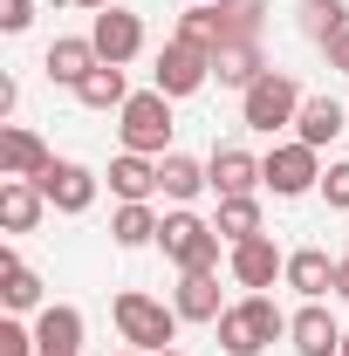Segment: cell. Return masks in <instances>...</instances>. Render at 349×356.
Masks as SVG:
<instances>
[{
    "mask_svg": "<svg viewBox=\"0 0 349 356\" xmlns=\"http://www.w3.org/2000/svg\"><path fill=\"white\" fill-rule=\"evenodd\" d=\"M261 14H267V0H199L178 21V42L206 48V55H219L233 42H261Z\"/></svg>",
    "mask_w": 349,
    "mask_h": 356,
    "instance_id": "obj_1",
    "label": "cell"
},
{
    "mask_svg": "<svg viewBox=\"0 0 349 356\" xmlns=\"http://www.w3.org/2000/svg\"><path fill=\"white\" fill-rule=\"evenodd\" d=\"M288 322L295 315H281L267 295H247V302H233L219 315V343H226V356H261L274 336H288Z\"/></svg>",
    "mask_w": 349,
    "mask_h": 356,
    "instance_id": "obj_2",
    "label": "cell"
},
{
    "mask_svg": "<svg viewBox=\"0 0 349 356\" xmlns=\"http://www.w3.org/2000/svg\"><path fill=\"white\" fill-rule=\"evenodd\" d=\"M110 315H117V329H124V343L131 350H172V336H178V309H165V302H151L144 288H124L117 302H110Z\"/></svg>",
    "mask_w": 349,
    "mask_h": 356,
    "instance_id": "obj_3",
    "label": "cell"
},
{
    "mask_svg": "<svg viewBox=\"0 0 349 356\" xmlns=\"http://www.w3.org/2000/svg\"><path fill=\"white\" fill-rule=\"evenodd\" d=\"M165 261H178V274H213L219 267V226H206L199 213H165V233H158Z\"/></svg>",
    "mask_w": 349,
    "mask_h": 356,
    "instance_id": "obj_4",
    "label": "cell"
},
{
    "mask_svg": "<svg viewBox=\"0 0 349 356\" xmlns=\"http://www.w3.org/2000/svg\"><path fill=\"white\" fill-rule=\"evenodd\" d=\"M302 89H295V76H281V69H267L254 89H240V117H247V131H261V137H274L281 124H295L302 117Z\"/></svg>",
    "mask_w": 349,
    "mask_h": 356,
    "instance_id": "obj_5",
    "label": "cell"
},
{
    "mask_svg": "<svg viewBox=\"0 0 349 356\" xmlns=\"http://www.w3.org/2000/svg\"><path fill=\"white\" fill-rule=\"evenodd\" d=\"M117 131H124V151H137V158H158V151L172 144V96H165V89H144V96H131Z\"/></svg>",
    "mask_w": 349,
    "mask_h": 356,
    "instance_id": "obj_6",
    "label": "cell"
},
{
    "mask_svg": "<svg viewBox=\"0 0 349 356\" xmlns=\"http://www.w3.org/2000/svg\"><path fill=\"white\" fill-rule=\"evenodd\" d=\"M261 178L274 185V192H281V199H302L308 185H322V165H315V144H302V137H295V144H274V151L261 158Z\"/></svg>",
    "mask_w": 349,
    "mask_h": 356,
    "instance_id": "obj_7",
    "label": "cell"
},
{
    "mask_svg": "<svg viewBox=\"0 0 349 356\" xmlns=\"http://www.w3.org/2000/svg\"><path fill=\"white\" fill-rule=\"evenodd\" d=\"M35 185H42V199L55 213H89L96 206V172L89 165H69V158H48V172Z\"/></svg>",
    "mask_w": 349,
    "mask_h": 356,
    "instance_id": "obj_8",
    "label": "cell"
},
{
    "mask_svg": "<svg viewBox=\"0 0 349 356\" xmlns=\"http://www.w3.org/2000/svg\"><path fill=\"white\" fill-rule=\"evenodd\" d=\"M206 76H213V55L172 35L165 55H158V89H165V96H192V89H206Z\"/></svg>",
    "mask_w": 349,
    "mask_h": 356,
    "instance_id": "obj_9",
    "label": "cell"
},
{
    "mask_svg": "<svg viewBox=\"0 0 349 356\" xmlns=\"http://www.w3.org/2000/svg\"><path fill=\"white\" fill-rule=\"evenodd\" d=\"M89 42H96L103 62H117V69H124L137 48H144V21L124 14V7H103V14H96V28H89Z\"/></svg>",
    "mask_w": 349,
    "mask_h": 356,
    "instance_id": "obj_10",
    "label": "cell"
},
{
    "mask_svg": "<svg viewBox=\"0 0 349 356\" xmlns=\"http://www.w3.org/2000/svg\"><path fill=\"white\" fill-rule=\"evenodd\" d=\"M206 178H213L219 199H240V192H254V185H267L261 178V158L254 151H240V144H219L213 165H206Z\"/></svg>",
    "mask_w": 349,
    "mask_h": 356,
    "instance_id": "obj_11",
    "label": "cell"
},
{
    "mask_svg": "<svg viewBox=\"0 0 349 356\" xmlns=\"http://www.w3.org/2000/svg\"><path fill=\"white\" fill-rule=\"evenodd\" d=\"M274 274H288V261H281V247L267 233H254V240L233 247V281L240 288H274Z\"/></svg>",
    "mask_w": 349,
    "mask_h": 356,
    "instance_id": "obj_12",
    "label": "cell"
},
{
    "mask_svg": "<svg viewBox=\"0 0 349 356\" xmlns=\"http://www.w3.org/2000/svg\"><path fill=\"white\" fill-rule=\"evenodd\" d=\"M35 350H42V356H76V350H83V315L69 309V302L42 309V315H35Z\"/></svg>",
    "mask_w": 349,
    "mask_h": 356,
    "instance_id": "obj_13",
    "label": "cell"
},
{
    "mask_svg": "<svg viewBox=\"0 0 349 356\" xmlns=\"http://www.w3.org/2000/svg\"><path fill=\"white\" fill-rule=\"evenodd\" d=\"M0 172L7 178H42L48 172V144L35 131H21V124H7L0 131Z\"/></svg>",
    "mask_w": 349,
    "mask_h": 356,
    "instance_id": "obj_14",
    "label": "cell"
},
{
    "mask_svg": "<svg viewBox=\"0 0 349 356\" xmlns=\"http://www.w3.org/2000/svg\"><path fill=\"white\" fill-rule=\"evenodd\" d=\"M288 336H295L302 356H336V350H343V329H336V315L322 309V302H308V309L288 322Z\"/></svg>",
    "mask_w": 349,
    "mask_h": 356,
    "instance_id": "obj_15",
    "label": "cell"
},
{
    "mask_svg": "<svg viewBox=\"0 0 349 356\" xmlns=\"http://www.w3.org/2000/svg\"><path fill=\"white\" fill-rule=\"evenodd\" d=\"M96 62H103V55H96V42H89V35H62V42L48 48L42 69H48V83H69V89H76L89 69H96Z\"/></svg>",
    "mask_w": 349,
    "mask_h": 356,
    "instance_id": "obj_16",
    "label": "cell"
},
{
    "mask_svg": "<svg viewBox=\"0 0 349 356\" xmlns=\"http://www.w3.org/2000/svg\"><path fill=\"white\" fill-rule=\"evenodd\" d=\"M336 267H343V261H329L322 247H302V254H288V288L308 295V302H322V295L336 288Z\"/></svg>",
    "mask_w": 349,
    "mask_h": 356,
    "instance_id": "obj_17",
    "label": "cell"
},
{
    "mask_svg": "<svg viewBox=\"0 0 349 356\" xmlns=\"http://www.w3.org/2000/svg\"><path fill=\"white\" fill-rule=\"evenodd\" d=\"M42 185H35V178H7V185H0V226H7V233H35V220H42Z\"/></svg>",
    "mask_w": 349,
    "mask_h": 356,
    "instance_id": "obj_18",
    "label": "cell"
},
{
    "mask_svg": "<svg viewBox=\"0 0 349 356\" xmlns=\"http://www.w3.org/2000/svg\"><path fill=\"white\" fill-rule=\"evenodd\" d=\"M343 103H336V96H308L302 103V117H295V131H302V144H315V151H322V144H336V137H343Z\"/></svg>",
    "mask_w": 349,
    "mask_h": 356,
    "instance_id": "obj_19",
    "label": "cell"
},
{
    "mask_svg": "<svg viewBox=\"0 0 349 356\" xmlns=\"http://www.w3.org/2000/svg\"><path fill=\"white\" fill-rule=\"evenodd\" d=\"M213 76H219V83H233V89H254V83L267 76L261 42H233V48H219V55H213Z\"/></svg>",
    "mask_w": 349,
    "mask_h": 356,
    "instance_id": "obj_20",
    "label": "cell"
},
{
    "mask_svg": "<svg viewBox=\"0 0 349 356\" xmlns=\"http://www.w3.org/2000/svg\"><path fill=\"white\" fill-rule=\"evenodd\" d=\"M199 185H213V178H206V165H192L185 151H165V158H158V192H165V199L185 206V199H199Z\"/></svg>",
    "mask_w": 349,
    "mask_h": 356,
    "instance_id": "obj_21",
    "label": "cell"
},
{
    "mask_svg": "<svg viewBox=\"0 0 349 356\" xmlns=\"http://www.w3.org/2000/svg\"><path fill=\"white\" fill-rule=\"evenodd\" d=\"M110 192H117L124 206L151 199V192H158V165H151V158H137V151H124V158L110 165Z\"/></svg>",
    "mask_w": 349,
    "mask_h": 356,
    "instance_id": "obj_22",
    "label": "cell"
},
{
    "mask_svg": "<svg viewBox=\"0 0 349 356\" xmlns=\"http://www.w3.org/2000/svg\"><path fill=\"white\" fill-rule=\"evenodd\" d=\"M76 96H83L89 110H124V103H131V89H124V69H117V62H96L83 83H76Z\"/></svg>",
    "mask_w": 349,
    "mask_h": 356,
    "instance_id": "obj_23",
    "label": "cell"
},
{
    "mask_svg": "<svg viewBox=\"0 0 349 356\" xmlns=\"http://www.w3.org/2000/svg\"><path fill=\"white\" fill-rule=\"evenodd\" d=\"M219 281L213 274H185L178 281V322H219Z\"/></svg>",
    "mask_w": 349,
    "mask_h": 356,
    "instance_id": "obj_24",
    "label": "cell"
},
{
    "mask_svg": "<svg viewBox=\"0 0 349 356\" xmlns=\"http://www.w3.org/2000/svg\"><path fill=\"white\" fill-rule=\"evenodd\" d=\"M0 302H7V309H35V302H42L35 267H21V254H14V247L0 254Z\"/></svg>",
    "mask_w": 349,
    "mask_h": 356,
    "instance_id": "obj_25",
    "label": "cell"
},
{
    "mask_svg": "<svg viewBox=\"0 0 349 356\" xmlns=\"http://www.w3.org/2000/svg\"><path fill=\"white\" fill-rule=\"evenodd\" d=\"M158 233H165V220H158L144 199H137V206H117V220H110V240H117V247H151Z\"/></svg>",
    "mask_w": 349,
    "mask_h": 356,
    "instance_id": "obj_26",
    "label": "cell"
},
{
    "mask_svg": "<svg viewBox=\"0 0 349 356\" xmlns=\"http://www.w3.org/2000/svg\"><path fill=\"white\" fill-rule=\"evenodd\" d=\"M219 240H233V247H240V240H254V233H261V206H254V192H240V199H219Z\"/></svg>",
    "mask_w": 349,
    "mask_h": 356,
    "instance_id": "obj_27",
    "label": "cell"
},
{
    "mask_svg": "<svg viewBox=\"0 0 349 356\" xmlns=\"http://www.w3.org/2000/svg\"><path fill=\"white\" fill-rule=\"evenodd\" d=\"M343 28H349V7H343V0H302V35H308V42L329 48Z\"/></svg>",
    "mask_w": 349,
    "mask_h": 356,
    "instance_id": "obj_28",
    "label": "cell"
},
{
    "mask_svg": "<svg viewBox=\"0 0 349 356\" xmlns=\"http://www.w3.org/2000/svg\"><path fill=\"white\" fill-rule=\"evenodd\" d=\"M0 356H42V350H35V336L21 322H0Z\"/></svg>",
    "mask_w": 349,
    "mask_h": 356,
    "instance_id": "obj_29",
    "label": "cell"
},
{
    "mask_svg": "<svg viewBox=\"0 0 349 356\" xmlns=\"http://www.w3.org/2000/svg\"><path fill=\"white\" fill-rule=\"evenodd\" d=\"M28 21H35V0H0V28L7 35H28Z\"/></svg>",
    "mask_w": 349,
    "mask_h": 356,
    "instance_id": "obj_30",
    "label": "cell"
},
{
    "mask_svg": "<svg viewBox=\"0 0 349 356\" xmlns=\"http://www.w3.org/2000/svg\"><path fill=\"white\" fill-rule=\"evenodd\" d=\"M322 199H329V206H349V158L322 172Z\"/></svg>",
    "mask_w": 349,
    "mask_h": 356,
    "instance_id": "obj_31",
    "label": "cell"
},
{
    "mask_svg": "<svg viewBox=\"0 0 349 356\" xmlns=\"http://www.w3.org/2000/svg\"><path fill=\"white\" fill-rule=\"evenodd\" d=\"M329 69H343V76H349V28L336 35V42H329Z\"/></svg>",
    "mask_w": 349,
    "mask_h": 356,
    "instance_id": "obj_32",
    "label": "cell"
},
{
    "mask_svg": "<svg viewBox=\"0 0 349 356\" xmlns=\"http://www.w3.org/2000/svg\"><path fill=\"white\" fill-rule=\"evenodd\" d=\"M336 295H343V302H349V261L336 267Z\"/></svg>",
    "mask_w": 349,
    "mask_h": 356,
    "instance_id": "obj_33",
    "label": "cell"
},
{
    "mask_svg": "<svg viewBox=\"0 0 349 356\" xmlns=\"http://www.w3.org/2000/svg\"><path fill=\"white\" fill-rule=\"evenodd\" d=\"M76 7H96V14H103V7H110V0H76Z\"/></svg>",
    "mask_w": 349,
    "mask_h": 356,
    "instance_id": "obj_34",
    "label": "cell"
},
{
    "mask_svg": "<svg viewBox=\"0 0 349 356\" xmlns=\"http://www.w3.org/2000/svg\"><path fill=\"white\" fill-rule=\"evenodd\" d=\"M336 356H349V329H343V350H336Z\"/></svg>",
    "mask_w": 349,
    "mask_h": 356,
    "instance_id": "obj_35",
    "label": "cell"
},
{
    "mask_svg": "<svg viewBox=\"0 0 349 356\" xmlns=\"http://www.w3.org/2000/svg\"><path fill=\"white\" fill-rule=\"evenodd\" d=\"M158 356H185V350H158Z\"/></svg>",
    "mask_w": 349,
    "mask_h": 356,
    "instance_id": "obj_36",
    "label": "cell"
},
{
    "mask_svg": "<svg viewBox=\"0 0 349 356\" xmlns=\"http://www.w3.org/2000/svg\"><path fill=\"white\" fill-rule=\"evenodd\" d=\"M117 356H144V350H117Z\"/></svg>",
    "mask_w": 349,
    "mask_h": 356,
    "instance_id": "obj_37",
    "label": "cell"
},
{
    "mask_svg": "<svg viewBox=\"0 0 349 356\" xmlns=\"http://www.w3.org/2000/svg\"><path fill=\"white\" fill-rule=\"evenodd\" d=\"M343 261H349V254H343Z\"/></svg>",
    "mask_w": 349,
    "mask_h": 356,
    "instance_id": "obj_38",
    "label": "cell"
}]
</instances>
